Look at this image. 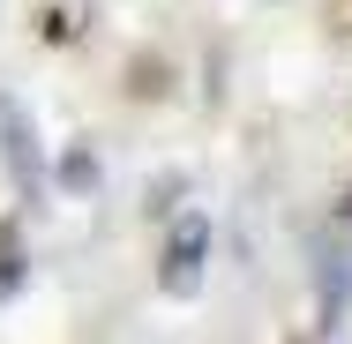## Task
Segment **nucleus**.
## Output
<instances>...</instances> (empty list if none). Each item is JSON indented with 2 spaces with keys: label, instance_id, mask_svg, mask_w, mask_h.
I'll return each instance as SVG.
<instances>
[{
  "label": "nucleus",
  "instance_id": "f257e3e1",
  "mask_svg": "<svg viewBox=\"0 0 352 344\" xmlns=\"http://www.w3.org/2000/svg\"><path fill=\"white\" fill-rule=\"evenodd\" d=\"M203 240H210V232H203V217H188V225H180V240H173V270H165L173 292H188V284H195V255H203Z\"/></svg>",
  "mask_w": 352,
  "mask_h": 344
}]
</instances>
